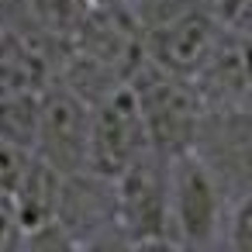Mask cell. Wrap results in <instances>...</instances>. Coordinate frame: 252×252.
Listing matches in <instances>:
<instances>
[{
	"label": "cell",
	"mask_w": 252,
	"mask_h": 252,
	"mask_svg": "<svg viewBox=\"0 0 252 252\" xmlns=\"http://www.w3.org/2000/svg\"><path fill=\"white\" fill-rule=\"evenodd\" d=\"M166 204H169V238L176 249L218 245L231 197L193 149L166 156Z\"/></svg>",
	"instance_id": "obj_1"
},
{
	"label": "cell",
	"mask_w": 252,
	"mask_h": 252,
	"mask_svg": "<svg viewBox=\"0 0 252 252\" xmlns=\"http://www.w3.org/2000/svg\"><path fill=\"white\" fill-rule=\"evenodd\" d=\"M128 83L135 90V100L145 118V131L156 152L173 156L193 145L197 125L204 118V100L193 87V80L173 76L159 66H152L145 56L128 73Z\"/></svg>",
	"instance_id": "obj_2"
},
{
	"label": "cell",
	"mask_w": 252,
	"mask_h": 252,
	"mask_svg": "<svg viewBox=\"0 0 252 252\" xmlns=\"http://www.w3.org/2000/svg\"><path fill=\"white\" fill-rule=\"evenodd\" d=\"M114 228L125 245H173L162 152L149 149L114 176Z\"/></svg>",
	"instance_id": "obj_3"
},
{
	"label": "cell",
	"mask_w": 252,
	"mask_h": 252,
	"mask_svg": "<svg viewBox=\"0 0 252 252\" xmlns=\"http://www.w3.org/2000/svg\"><path fill=\"white\" fill-rule=\"evenodd\" d=\"M149 131L135 90L128 80L114 83L100 97L90 100V142H87V169L114 180L128 169L142 152H149Z\"/></svg>",
	"instance_id": "obj_4"
},
{
	"label": "cell",
	"mask_w": 252,
	"mask_h": 252,
	"mask_svg": "<svg viewBox=\"0 0 252 252\" xmlns=\"http://www.w3.org/2000/svg\"><path fill=\"white\" fill-rule=\"evenodd\" d=\"M224 32L228 28L214 18L207 4H190L169 21L142 32V56L173 76L193 80L200 66L211 59V52L218 49Z\"/></svg>",
	"instance_id": "obj_5"
},
{
	"label": "cell",
	"mask_w": 252,
	"mask_h": 252,
	"mask_svg": "<svg viewBox=\"0 0 252 252\" xmlns=\"http://www.w3.org/2000/svg\"><path fill=\"white\" fill-rule=\"evenodd\" d=\"M87 142H90V100L76 94L69 83H52L38 97V138L35 156L52 169L80 173L87 169Z\"/></svg>",
	"instance_id": "obj_6"
},
{
	"label": "cell",
	"mask_w": 252,
	"mask_h": 252,
	"mask_svg": "<svg viewBox=\"0 0 252 252\" xmlns=\"http://www.w3.org/2000/svg\"><path fill=\"white\" fill-rule=\"evenodd\" d=\"M45 87H49V66L38 56V49L28 45L21 35L0 28V94L45 90Z\"/></svg>",
	"instance_id": "obj_7"
},
{
	"label": "cell",
	"mask_w": 252,
	"mask_h": 252,
	"mask_svg": "<svg viewBox=\"0 0 252 252\" xmlns=\"http://www.w3.org/2000/svg\"><path fill=\"white\" fill-rule=\"evenodd\" d=\"M38 97L42 90L0 94V138H7L28 152H35L38 138Z\"/></svg>",
	"instance_id": "obj_8"
},
{
	"label": "cell",
	"mask_w": 252,
	"mask_h": 252,
	"mask_svg": "<svg viewBox=\"0 0 252 252\" xmlns=\"http://www.w3.org/2000/svg\"><path fill=\"white\" fill-rule=\"evenodd\" d=\"M28 4H32L38 28L66 45L76 38V32L87 21V11H90L87 0H28Z\"/></svg>",
	"instance_id": "obj_9"
},
{
	"label": "cell",
	"mask_w": 252,
	"mask_h": 252,
	"mask_svg": "<svg viewBox=\"0 0 252 252\" xmlns=\"http://www.w3.org/2000/svg\"><path fill=\"white\" fill-rule=\"evenodd\" d=\"M218 245H228L231 252H252V190L228 204Z\"/></svg>",
	"instance_id": "obj_10"
},
{
	"label": "cell",
	"mask_w": 252,
	"mask_h": 252,
	"mask_svg": "<svg viewBox=\"0 0 252 252\" xmlns=\"http://www.w3.org/2000/svg\"><path fill=\"white\" fill-rule=\"evenodd\" d=\"M35 152L7 142V138H0V193H14V187L21 183L28 162H32Z\"/></svg>",
	"instance_id": "obj_11"
},
{
	"label": "cell",
	"mask_w": 252,
	"mask_h": 252,
	"mask_svg": "<svg viewBox=\"0 0 252 252\" xmlns=\"http://www.w3.org/2000/svg\"><path fill=\"white\" fill-rule=\"evenodd\" d=\"M214 11V18L235 32V35H249V14H252V0H211L207 4Z\"/></svg>",
	"instance_id": "obj_12"
},
{
	"label": "cell",
	"mask_w": 252,
	"mask_h": 252,
	"mask_svg": "<svg viewBox=\"0 0 252 252\" xmlns=\"http://www.w3.org/2000/svg\"><path fill=\"white\" fill-rule=\"evenodd\" d=\"M21 245V224H18V211L11 193H0V249Z\"/></svg>",
	"instance_id": "obj_13"
},
{
	"label": "cell",
	"mask_w": 252,
	"mask_h": 252,
	"mask_svg": "<svg viewBox=\"0 0 252 252\" xmlns=\"http://www.w3.org/2000/svg\"><path fill=\"white\" fill-rule=\"evenodd\" d=\"M90 7H114V4H125V0H87Z\"/></svg>",
	"instance_id": "obj_14"
},
{
	"label": "cell",
	"mask_w": 252,
	"mask_h": 252,
	"mask_svg": "<svg viewBox=\"0 0 252 252\" xmlns=\"http://www.w3.org/2000/svg\"><path fill=\"white\" fill-rule=\"evenodd\" d=\"M204 4H211V0H204Z\"/></svg>",
	"instance_id": "obj_15"
}]
</instances>
